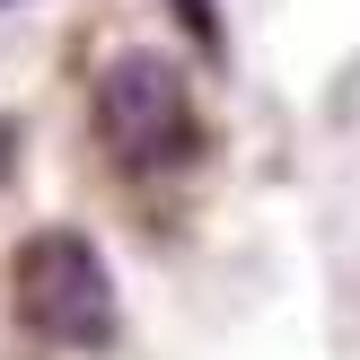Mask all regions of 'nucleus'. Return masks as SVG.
Masks as SVG:
<instances>
[{
  "label": "nucleus",
  "mask_w": 360,
  "mask_h": 360,
  "mask_svg": "<svg viewBox=\"0 0 360 360\" xmlns=\"http://www.w3.org/2000/svg\"><path fill=\"white\" fill-rule=\"evenodd\" d=\"M9 308L35 343L53 352H115L123 343V299L88 229H35L9 255Z\"/></svg>",
  "instance_id": "1"
},
{
  "label": "nucleus",
  "mask_w": 360,
  "mask_h": 360,
  "mask_svg": "<svg viewBox=\"0 0 360 360\" xmlns=\"http://www.w3.org/2000/svg\"><path fill=\"white\" fill-rule=\"evenodd\" d=\"M97 141H105V158H115L123 176H185L193 167V150H202V115H193V88H185V70L167 62V53H150V44H123L115 62L97 70Z\"/></svg>",
  "instance_id": "2"
},
{
  "label": "nucleus",
  "mask_w": 360,
  "mask_h": 360,
  "mask_svg": "<svg viewBox=\"0 0 360 360\" xmlns=\"http://www.w3.org/2000/svg\"><path fill=\"white\" fill-rule=\"evenodd\" d=\"M176 18L202 35V53H220V9H211V0H176Z\"/></svg>",
  "instance_id": "3"
},
{
  "label": "nucleus",
  "mask_w": 360,
  "mask_h": 360,
  "mask_svg": "<svg viewBox=\"0 0 360 360\" xmlns=\"http://www.w3.org/2000/svg\"><path fill=\"white\" fill-rule=\"evenodd\" d=\"M9 167H18V132L0 123V176H9Z\"/></svg>",
  "instance_id": "4"
},
{
  "label": "nucleus",
  "mask_w": 360,
  "mask_h": 360,
  "mask_svg": "<svg viewBox=\"0 0 360 360\" xmlns=\"http://www.w3.org/2000/svg\"><path fill=\"white\" fill-rule=\"evenodd\" d=\"M0 9H9V0H0Z\"/></svg>",
  "instance_id": "5"
}]
</instances>
